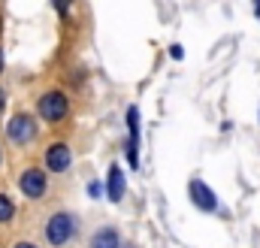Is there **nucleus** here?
<instances>
[{
  "label": "nucleus",
  "instance_id": "obj_1",
  "mask_svg": "<svg viewBox=\"0 0 260 248\" xmlns=\"http://www.w3.org/2000/svg\"><path fill=\"white\" fill-rule=\"evenodd\" d=\"M37 112H40L43 121L58 124V121H64L67 115H70V100H67L64 91L52 88V91H46V94L37 100Z\"/></svg>",
  "mask_w": 260,
  "mask_h": 248
},
{
  "label": "nucleus",
  "instance_id": "obj_2",
  "mask_svg": "<svg viewBox=\"0 0 260 248\" xmlns=\"http://www.w3.org/2000/svg\"><path fill=\"white\" fill-rule=\"evenodd\" d=\"M73 233H76V218L70 212H55L49 218V224H46V239H49V245H55V248L67 245L73 239Z\"/></svg>",
  "mask_w": 260,
  "mask_h": 248
},
{
  "label": "nucleus",
  "instance_id": "obj_3",
  "mask_svg": "<svg viewBox=\"0 0 260 248\" xmlns=\"http://www.w3.org/2000/svg\"><path fill=\"white\" fill-rule=\"evenodd\" d=\"M34 136H37L34 115H27V112H15V115L6 121V139H9L12 145H27V142H34Z\"/></svg>",
  "mask_w": 260,
  "mask_h": 248
},
{
  "label": "nucleus",
  "instance_id": "obj_4",
  "mask_svg": "<svg viewBox=\"0 0 260 248\" xmlns=\"http://www.w3.org/2000/svg\"><path fill=\"white\" fill-rule=\"evenodd\" d=\"M18 188L27 200H40L46 191H49V179H46V170L40 167H27L21 176H18Z\"/></svg>",
  "mask_w": 260,
  "mask_h": 248
},
{
  "label": "nucleus",
  "instance_id": "obj_5",
  "mask_svg": "<svg viewBox=\"0 0 260 248\" xmlns=\"http://www.w3.org/2000/svg\"><path fill=\"white\" fill-rule=\"evenodd\" d=\"M70 164H73L70 145H64V142H52V145L46 148V170H49V173H67Z\"/></svg>",
  "mask_w": 260,
  "mask_h": 248
},
{
  "label": "nucleus",
  "instance_id": "obj_6",
  "mask_svg": "<svg viewBox=\"0 0 260 248\" xmlns=\"http://www.w3.org/2000/svg\"><path fill=\"white\" fill-rule=\"evenodd\" d=\"M127 161H130V170L139 167V106H130L127 109Z\"/></svg>",
  "mask_w": 260,
  "mask_h": 248
},
{
  "label": "nucleus",
  "instance_id": "obj_7",
  "mask_svg": "<svg viewBox=\"0 0 260 248\" xmlns=\"http://www.w3.org/2000/svg\"><path fill=\"white\" fill-rule=\"evenodd\" d=\"M188 191H191V200H194L197 209H203V212H215V209H218V197L212 194V188L203 185L200 179H194V182L188 185Z\"/></svg>",
  "mask_w": 260,
  "mask_h": 248
},
{
  "label": "nucleus",
  "instance_id": "obj_8",
  "mask_svg": "<svg viewBox=\"0 0 260 248\" xmlns=\"http://www.w3.org/2000/svg\"><path fill=\"white\" fill-rule=\"evenodd\" d=\"M106 197H109V203H121V200H124V173H121V167H118V164H112V167H109Z\"/></svg>",
  "mask_w": 260,
  "mask_h": 248
},
{
  "label": "nucleus",
  "instance_id": "obj_9",
  "mask_svg": "<svg viewBox=\"0 0 260 248\" xmlns=\"http://www.w3.org/2000/svg\"><path fill=\"white\" fill-rule=\"evenodd\" d=\"M121 239H118V230L115 227H100L94 236H91V248H118Z\"/></svg>",
  "mask_w": 260,
  "mask_h": 248
},
{
  "label": "nucleus",
  "instance_id": "obj_10",
  "mask_svg": "<svg viewBox=\"0 0 260 248\" xmlns=\"http://www.w3.org/2000/svg\"><path fill=\"white\" fill-rule=\"evenodd\" d=\"M12 218H15V206L6 194H0V224H9Z\"/></svg>",
  "mask_w": 260,
  "mask_h": 248
},
{
  "label": "nucleus",
  "instance_id": "obj_11",
  "mask_svg": "<svg viewBox=\"0 0 260 248\" xmlns=\"http://www.w3.org/2000/svg\"><path fill=\"white\" fill-rule=\"evenodd\" d=\"M52 3H55V9H58L61 15H67V12H70V0H52Z\"/></svg>",
  "mask_w": 260,
  "mask_h": 248
},
{
  "label": "nucleus",
  "instance_id": "obj_12",
  "mask_svg": "<svg viewBox=\"0 0 260 248\" xmlns=\"http://www.w3.org/2000/svg\"><path fill=\"white\" fill-rule=\"evenodd\" d=\"M170 55H173V58H176V61H179V58H182V55H185V52H182V46H173V49H170Z\"/></svg>",
  "mask_w": 260,
  "mask_h": 248
},
{
  "label": "nucleus",
  "instance_id": "obj_13",
  "mask_svg": "<svg viewBox=\"0 0 260 248\" xmlns=\"http://www.w3.org/2000/svg\"><path fill=\"white\" fill-rule=\"evenodd\" d=\"M12 248H37L34 242H18V245H12Z\"/></svg>",
  "mask_w": 260,
  "mask_h": 248
},
{
  "label": "nucleus",
  "instance_id": "obj_14",
  "mask_svg": "<svg viewBox=\"0 0 260 248\" xmlns=\"http://www.w3.org/2000/svg\"><path fill=\"white\" fill-rule=\"evenodd\" d=\"M6 106V94H3V88H0V109Z\"/></svg>",
  "mask_w": 260,
  "mask_h": 248
},
{
  "label": "nucleus",
  "instance_id": "obj_15",
  "mask_svg": "<svg viewBox=\"0 0 260 248\" xmlns=\"http://www.w3.org/2000/svg\"><path fill=\"white\" fill-rule=\"evenodd\" d=\"M254 12H257V18H260V0H254Z\"/></svg>",
  "mask_w": 260,
  "mask_h": 248
},
{
  "label": "nucleus",
  "instance_id": "obj_16",
  "mask_svg": "<svg viewBox=\"0 0 260 248\" xmlns=\"http://www.w3.org/2000/svg\"><path fill=\"white\" fill-rule=\"evenodd\" d=\"M0 70H3V49H0Z\"/></svg>",
  "mask_w": 260,
  "mask_h": 248
},
{
  "label": "nucleus",
  "instance_id": "obj_17",
  "mask_svg": "<svg viewBox=\"0 0 260 248\" xmlns=\"http://www.w3.org/2000/svg\"><path fill=\"white\" fill-rule=\"evenodd\" d=\"M118 248H133V245H118Z\"/></svg>",
  "mask_w": 260,
  "mask_h": 248
},
{
  "label": "nucleus",
  "instance_id": "obj_18",
  "mask_svg": "<svg viewBox=\"0 0 260 248\" xmlns=\"http://www.w3.org/2000/svg\"><path fill=\"white\" fill-rule=\"evenodd\" d=\"M0 161H3V154H0Z\"/></svg>",
  "mask_w": 260,
  "mask_h": 248
}]
</instances>
